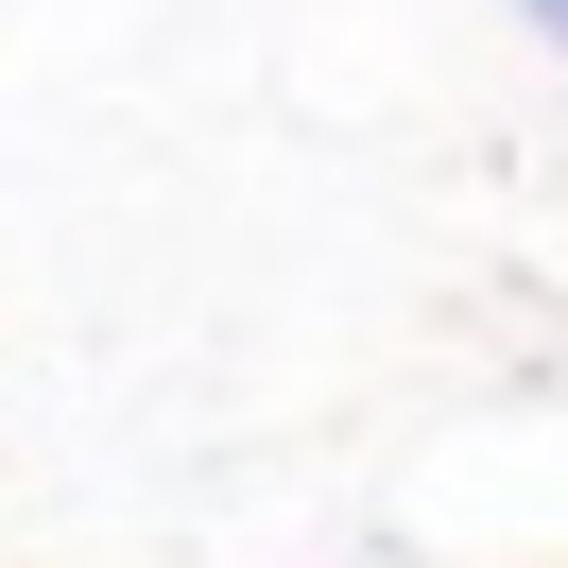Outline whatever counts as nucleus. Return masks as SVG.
I'll use <instances>...</instances> for the list:
<instances>
[{"mask_svg": "<svg viewBox=\"0 0 568 568\" xmlns=\"http://www.w3.org/2000/svg\"><path fill=\"white\" fill-rule=\"evenodd\" d=\"M517 18H534V36H551V52H568V0H517Z\"/></svg>", "mask_w": 568, "mask_h": 568, "instance_id": "nucleus-1", "label": "nucleus"}]
</instances>
